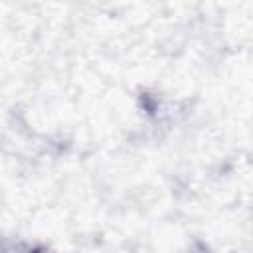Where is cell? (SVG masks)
I'll list each match as a JSON object with an SVG mask.
<instances>
[{
  "instance_id": "obj_1",
  "label": "cell",
  "mask_w": 253,
  "mask_h": 253,
  "mask_svg": "<svg viewBox=\"0 0 253 253\" xmlns=\"http://www.w3.org/2000/svg\"><path fill=\"white\" fill-rule=\"evenodd\" d=\"M192 253H210V251H208L206 247H198V249H196V251H192Z\"/></svg>"
}]
</instances>
